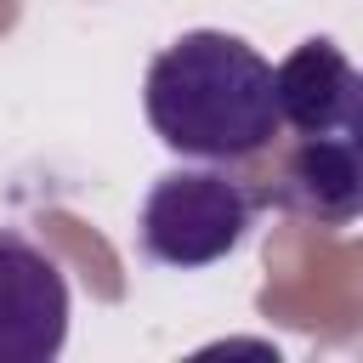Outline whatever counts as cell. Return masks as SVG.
I'll list each match as a JSON object with an SVG mask.
<instances>
[{
  "label": "cell",
  "instance_id": "cell-3",
  "mask_svg": "<svg viewBox=\"0 0 363 363\" xmlns=\"http://www.w3.org/2000/svg\"><path fill=\"white\" fill-rule=\"evenodd\" d=\"M68 340V278L23 233L0 227V363H45Z\"/></svg>",
  "mask_w": 363,
  "mask_h": 363
},
{
  "label": "cell",
  "instance_id": "cell-5",
  "mask_svg": "<svg viewBox=\"0 0 363 363\" xmlns=\"http://www.w3.org/2000/svg\"><path fill=\"white\" fill-rule=\"evenodd\" d=\"M272 96H278V125L289 136H329L346 125V108L357 96V68L329 34H312L272 68Z\"/></svg>",
  "mask_w": 363,
  "mask_h": 363
},
{
  "label": "cell",
  "instance_id": "cell-6",
  "mask_svg": "<svg viewBox=\"0 0 363 363\" xmlns=\"http://www.w3.org/2000/svg\"><path fill=\"white\" fill-rule=\"evenodd\" d=\"M346 142H352V159H357V170H363V74H357V96H352V108H346Z\"/></svg>",
  "mask_w": 363,
  "mask_h": 363
},
{
  "label": "cell",
  "instance_id": "cell-4",
  "mask_svg": "<svg viewBox=\"0 0 363 363\" xmlns=\"http://www.w3.org/2000/svg\"><path fill=\"white\" fill-rule=\"evenodd\" d=\"M267 204L289 210V216H306L318 227H346L363 216V170L352 159V142L346 130H329V136H295V147L284 153L272 187L261 193Z\"/></svg>",
  "mask_w": 363,
  "mask_h": 363
},
{
  "label": "cell",
  "instance_id": "cell-2",
  "mask_svg": "<svg viewBox=\"0 0 363 363\" xmlns=\"http://www.w3.org/2000/svg\"><path fill=\"white\" fill-rule=\"evenodd\" d=\"M255 193L227 176V164H199V170H164L147 199H142V255L176 272L210 267L233 255L255 221Z\"/></svg>",
  "mask_w": 363,
  "mask_h": 363
},
{
  "label": "cell",
  "instance_id": "cell-1",
  "mask_svg": "<svg viewBox=\"0 0 363 363\" xmlns=\"http://www.w3.org/2000/svg\"><path fill=\"white\" fill-rule=\"evenodd\" d=\"M142 108L153 136L199 164H244L284 136L272 62L250 40L221 28H193L170 40L147 62Z\"/></svg>",
  "mask_w": 363,
  "mask_h": 363
}]
</instances>
